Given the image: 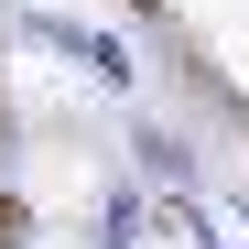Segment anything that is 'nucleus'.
Wrapping results in <instances>:
<instances>
[{
  "instance_id": "1",
  "label": "nucleus",
  "mask_w": 249,
  "mask_h": 249,
  "mask_svg": "<svg viewBox=\"0 0 249 249\" xmlns=\"http://www.w3.org/2000/svg\"><path fill=\"white\" fill-rule=\"evenodd\" d=\"M0 238H22V206H11V195H0Z\"/></svg>"
}]
</instances>
